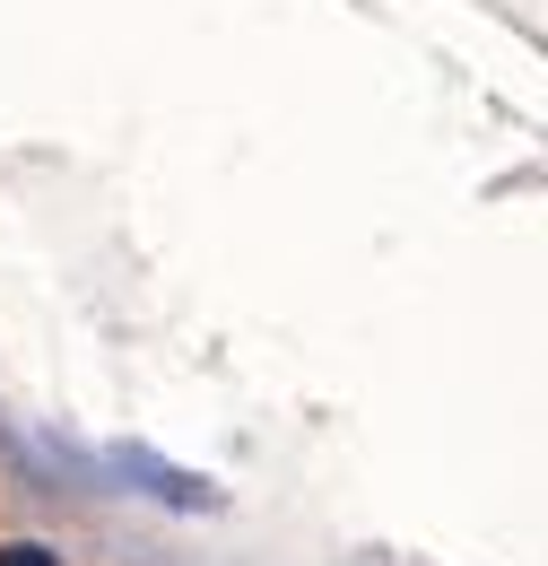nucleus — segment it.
I'll return each instance as SVG.
<instances>
[{"instance_id": "f257e3e1", "label": "nucleus", "mask_w": 548, "mask_h": 566, "mask_svg": "<svg viewBox=\"0 0 548 566\" xmlns=\"http://www.w3.org/2000/svg\"><path fill=\"white\" fill-rule=\"evenodd\" d=\"M123 471H139V489H157V496H175V505H209V489H192L183 471H157L148 453H123Z\"/></svg>"}, {"instance_id": "f03ea898", "label": "nucleus", "mask_w": 548, "mask_h": 566, "mask_svg": "<svg viewBox=\"0 0 548 566\" xmlns=\"http://www.w3.org/2000/svg\"><path fill=\"white\" fill-rule=\"evenodd\" d=\"M0 566H62L53 549H35V541H18V549H0Z\"/></svg>"}]
</instances>
